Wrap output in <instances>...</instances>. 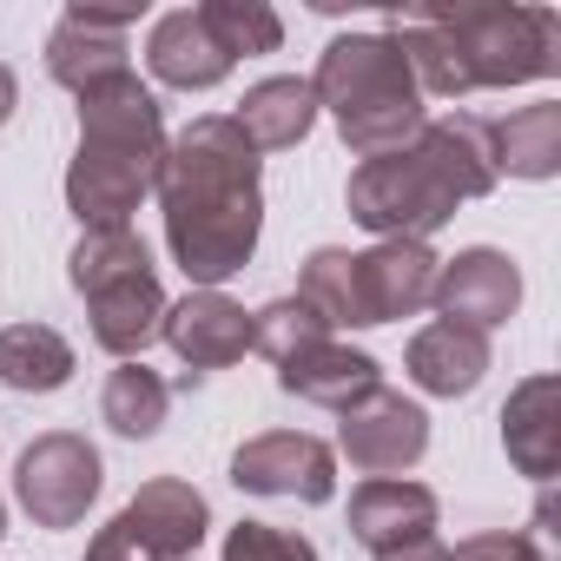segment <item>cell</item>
<instances>
[{"instance_id": "obj_28", "label": "cell", "mask_w": 561, "mask_h": 561, "mask_svg": "<svg viewBox=\"0 0 561 561\" xmlns=\"http://www.w3.org/2000/svg\"><path fill=\"white\" fill-rule=\"evenodd\" d=\"M377 561H449V548H443L436 535H423V541H403V548H390V554H377Z\"/></svg>"}, {"instance_id": "obj_26", "label": "cell", "mask_w": 561, "mask_h": 561, "mask_svg": "<svg viewBox=\"0 0 561 561\" xmlns=\"http://www.w3.org/2000/svg\"><path fill=\"white\" fill-rule=\"evenodd\" d=\"M225 561H318V548L291 528H271V522H238L225 535Z\"/></svg>"}, {"instance_id": "obj_2", "label": "cell", "mask_w": 561, "mask_h": 561, "mask_svg": "<svg viewBox=\"0 0 561 561\" xmlns=\"http://www.w3.org/2000/svg\"><path fill=\"white\" fill-rule=\"evenodd\" d=\"M390 41L410 60L416 93H436V100L561 73V14L554 8H508V0L410 8L390 21Z\"/></svg>"}, {"instance_id": "obj_19", "label": "cell", "mask_w": 561, "mask_h": 561, "mask_svg": "<svg viewBox=\"0 0 561 561\" xmlns=\"http://www.w3.org/2000/svg\"><path fill=\"white\" fill-rule=\"evenodd\" d=\"M277 390H291V397L324 403V410H337V416H344L357 397H370V390H377V357H364V351H351V344L324 337V344L298 351L291 364H277Z\"/></svg>"}, {"instance_id": "obj_22", "label": "cell", "mask_w": 561, "mask_h": 561, "mask_svg": "<svg viewBox=\"0 0 561 561\" xmlns=\"http://www.w3.org/2000/svg\"><path fill=\"white\" fill-rule=\"evenodd\" d=\"M67 377H73V344L54 324H8V331H0V383H8V390L47 397Z\"/></svg>"}, {"instance_id": "obj_9", "label": "cell", "mask_w": 561, "mask_h": 561, "mask_svg": "<svg viewBox=\"0 0 561 561\" xmlns=\"http://www.w3.org/2000/svg\"><path fill=\"white\" fill-rule=\"evenodd\" d=\"M100 482H106L100 449H93L87 436H73V430H47L41 443H27L21 476H14L21 508H27L41 528H73V522H87Z\"/></svg>"}, {"instance_id": "obj_29", "label": "cell", "mask_w": 561, "mask_h": 561, "mask_svg": "<svg viewBox=\"0 0 561 561\" xmlns=\"http://www.w3.org/2000/svg\"><path fill=\"white\" fill-rule=\"evenodd\" d=\"M14 106H21V87H14V73H8V67H0V126L14 119Z\"/></svg>"}, {"instance_id": "obj_25", "label": "cell", "mask_w": 561, "mask_h": 561, "mask_svg": "<svg viewBox=\"0 0 561 561\" xmlns=\"http://www.w3.org/2000/svg\"><path fill=\"white\" fill-rule=\"evenodd\" d=\"M324 337H331V324H324L305 298H277V305L251 311V351H264L271 364H291L298 351H311V344H324Z\"/></svg>"}, {"instance_id": "obj_6", "label": "cell", "mask_w": 561, "mask_h": 561, "mask_svg": "<svg viewBox=\"0 0 561 561\" xmlns=\"http://www.w3.org/2000/svg\"><path fill=\"white\" fill-rule=\"evenodd\" d=\"M436 251L410 238H377L370 251H311L298 298L337 331V324H397L430 305L436 285Z\"/></svg>"}, {"instance_id": "obj_7", "label": "cell", "mask_w": 561, "mask_h": 561, "mask_svg": "<svg viewBox=\"0 0 561 561\" xmlns=\"http://www.w3.org/2000/svg\"><path fill=\"white\" fill-rule=\"evenodd\" d=\"M73 291L87 298L93 318V344L113 357H139L159 324H165V291H159V271L152 251L133 225H100L73 244Z\"/></svg>"}, {"instance_id": "obj_18", "label": "cell", "mask_w": 561, "mask_h": 561, "mask_svg": "<svg viewBox=\"0 0 561 561\" xmlns=\"http://www.w3.org/2000/svg\"><path fill=\"white\" fill-rule=\"evenodd\" d=\"M410 383L430 390V397H469L489 370V331H469V324H449L436 318L430 331L410 337V357H403Z\"/></svg>"}, {"instance_id": "obj_24", "label": "cell", "mask_w": 561, "mask_h": 561, "mask_svg": "<svg viewBox=\"0 0 561 561\" xmlns=\"http://www.w3.org/2000/svg\"><path fill=\"white\" fill-rule=\"evenodd\" d=\"M198 21L211 27V41L238 60V54H277V41H285V21H277L264 0H205Z\"/></svg>"}, {"instance_id": "obj_13", "label": "cell", "mask_w": 561, "mask_h": 561, "mask_svg": "<svg viewBox=\"0 0 561 561\" xmlns=\"http://www.w3.org/2000/svg\"><path fill=\"white\" fill-rule=\"evenodd\" d=\"M430 305H436L449 324L489 331V324L515 318V305H522V271H515L502 251H489V244H476V251H456L449 264H436Z\"/></svg>"}, {"instance_id": "obj_14", "label": "cell", "mask_w": 561, "mask_h": 561, "mask_svg": "<svg viewBox=\"0 0 561 561\" xmlns=\"http://www.w3.org/2000/svg\"><path fill=\"white\" fill-rule=\"evenodd\" d=\"M159 337L192 364V377L198 370H225V364H238L251 351V311L231 305L225 291H192V298L165 305Z\"/></svg>"}, {"instance_id": "obj_8", "label": "cell", "mask_w": 561, "mask_h": 561, "mask_svg": "<svg viewBox=\"0 0 561 561\" xmlns=\"http://www.w3.org/2000/svg\"><path fill=\"white\" fill-rule=\"evenodd\" d=\"M211 528V508L192 482L152 476L87 548V561H192Z\"/></svg>"}, {"instance_id": "obj_23", "label": "cell", "mask_w": 561, "mask_h": 561, "mask_svg": "<svg viewBox=\"0 0 561 561\" xmlns=\"http://www.w3.org/2000/svg\"><path fill=\"white\" fill-rule=\"evenodd\" d=\"M165 410H172V383H165L159 370H146V364H119V370L106 377L100 416H106V430H113V436L146 443V436H159Z\"/></svg>"}, {"instance_id": "obj_12", "label": "cell", "mask_w": 561, "mask_h": 561, "mask_svg": "<svg viewBox=\"0 0 561 561\" xmlns=\"http://www.w3.org/2000/svg\"><path fill=\"white\" fill-rule=\"evenodd\" d=\"M139 27V8H67L47 41V73L73 93L126 73V34Z\"/></svg>"}, {"instance_id": "obj_4", "label": "cell", "mask_w": 561, "mask_h": 561, "mask_svg": "<svg viewBox=\"0 0 561 561\" xmlns=\"http://www.w3.org/2000/svg\"><path fill=\"white\" fill-rule=\"evenodd\" d=\"M165 165V119L139 73H113L80 93V152L67 165V205L87 231L126 225L139 198L159 185Z\"/></svg>"}, {"instance_id": "obj_5", "label": "cell", "mask_w": 561, "mask_h": 561, "mask_svg": "<svg viewBox=\"0 0 561 561\" xmlns=\"http://www.w3.org/2000/svg\"><path fill=\"white\" fill-rule=\"evenodd\" d=\"M311 93H318V106H331V119H337V133L357 159L397 152L423 133V93H416V73H410V60L397 54L390 34L331 41L324 60H318Z\"/></svg>"}, {"instance_id": "obj_17", "label": "cell", "mask_w": 561, "mask_h": 561, "mask_svg": "<svg viewBox=\"0 0 561 561\" xmlns=\"http://www.w3.org/2000/svg\"><path fill=\"white\" fill-rule=\"evenodd\" d=\"M502 449L535 482H548L561 469V383L554 377L515 383V397L502 403Z\"/></svg>"}, {"instance_id": "obj_1", "label": "cell", "mask_w": 561, "mask_h": 561, "mask_svg": "<svg viewBox=\"0 0 561 561\" xmlns=\"http://www.w3.org/2000/svg\"><path fill=\"white\" fill-rule=\"evenodd\" d=\"M152 192L165 211V244L198 291H218L231 271L251 264L264 231V185H257V152L225 113H205L179 139H165Z\"/></svg>"}, {"instance_id": "obj_3", "label": "cell", "mask_w": 561, "mask_h": 561, "mask_svg": "<svg viewBox=\"0 0 561 561\" xmlns=\"http://www.w3.org/2000/svg\"><path fill=\"white\" fill-rule=\"evenodd\" d=\"M495 192V152H489V119L482 113H449L423 119V133L397 152H377L351 172V218L377 238H410L423 244L456 218V205Z\"/></svg>"}, {"instance_id": "obj_30", "label": "cell", "mask_w": 561, "mask_h": 561, "mask_svg": "<svg viewBox=\"0 0 561 561\" xmlns=\"http://www.w3.org/2000/svg\"><path fill=\"white\" fill-rule=\"evenodd\" d=\"M0 535H8V502H0Z\"/></svg>"}, {"instance_id": "obj_15", "label": "cell", "mask_w": 561, "mask_h": 561, "mask_svg": "<svg viewBox=\"0 0 561 561\" xmlns=\"http://www.w3.org/2000/svg\"><path fill=\"white\" fill-rule=\"evenodd\" d=\"M351 535L370 548V554H390L403 541H423L436 535V495L423 482H403V476H377L351 495Z\"/></svg>"}, {"instance_id": "obj_10", "label": "cell", "mask_w": 561, "mask_h": 561, "mask_svg": "<svg viewBox=\"0 0 561 561\" xmlns=\"http://www.w3.org/2000/svg\"><path fill=\"white\" fill-rule=\"evenodd\" d=\"M231 482L251 495H291V502H331L337 495V456L305 430L251 436L231 456Z\"/></svg>"}, {"instance_id": "obj_27", "label": "cell", "mask_w": 561, "mask_h": 561, "mask_svg": "<svg viewBox=\"0 0 561 561\" xmlns=\"http://www.w3.org/2000/svg\"><path fill=\"white\" fill-rule=\"evenodd\" d=\"M449 561H548V554L535 548V535L489 528V535H469L462 548H449Z\"/></svg>"}, {"instance_id": "obj_16", "label": "cell", "mask_w": 561, "mask_h": 561, "mask_svg": "<svg viewBox=\"0 0 561 561\" xmlns=\"http://www.w3.org/2000/svg\"><path fill=\"white\" fill-rule=\"evenodd\" d=\"M146 67H152V80H165V87L205 93V87H218L238 60L211 41V27L198 21V8H179V14H159V21H152Z\"/></svg>"}, {"instance_id": "obj_21", "label": "cell", "mask_w": 561, "mask_h": 561, "mask_svg": "<svg viewBox=\"0 0 561 561\" xmlns=\"http://www.w3.org/2000/svg\"><path fill=\"white\" fill-rule=\"evenodd\" d=\"M489 152H495V179H554L561 172V106L535 100L508 119H489Z\"/></svg>"}, {"instance_id": "obj_20", "label": "cell", "mask_w": 561, "mask_h": 561, "mask_svg": "<svg viewBox=\"0 0 561 561\" xmlns=\"http://www.w3.org/2000/svg\"><path fill=\"white\" fill-rule=\"evenodd\" d=\"M311 119H318V93H311V80H257L244 100H238V113H231V126L244 133V146L251 152H285V146H298L305 133H311Z\"/></svg>"}, {"instance_id": "obj_11", "label": "cell", "mask_w": 561, "mask_h": 561, "mask_svg": "<svg viewBox=\"0 0 561 561\" xmlns=\"http://www.w3.org/2000/svg\"><path fill=\"white\" fill-rule=\"evenodd\" d=\"M430 449V416L403 397V390H370L344 410V456L377 482V476H397V469H416Z\"/></svg>"}]
</instances>
